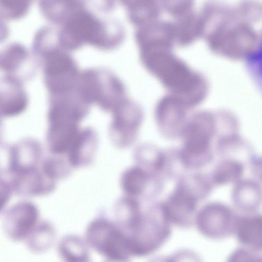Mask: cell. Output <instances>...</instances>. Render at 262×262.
Returning a JSON list of instances; mask_svg holds the SVG:
<instances>
[{
    "instance_id": "cell-1",
    "label": "cell",
    "mask_w": 262,
    "mask_h": 262,
    "mask_svg": "<svg viewBox=\"0 0 262 262\" xmlns=\"http://www.w3.org/2000/svg\"><path fill=\"white\" fill-rule=\"evenodd\" d=\"M144 68L169 94L193 109L205 99L208 84L205 77L183 60L163 53L144 54Z\"/></svg>"
},
{
    "instance_id": "cell-2",
    "label": "cell",
    "mask_w": 262,
    "mask_h": 262,
    "mask_svg": "<svg viewBox=\"0 0 262 262\" xmlns=\"http://www.w3.org/2000/svg\"><path fill=\"white\" fill-rule=\"evenodd\" d=\"M77 90L91 105L112 113L128 96L126 88L111 70L103 68L81 71Z\"/></svg>"
},
{
    "instance_id": "cell-3",
    "label": "cell",
    "mask_w": 262,
    "mask_h": 262,
    "mask_svg": "<svg viewBox=\"0 0 262 262\" xmlns=\"http://www.w3.org/2000/svg\"><path fill=\"white\" fill-rule=\"evenodd\" d=\"M84 238L90 248L112 261H124L133 255L129 237L117 223L103 217L93 219L86 226Z\"/></svg>"
},
{
    "instance_id": "cell-4",
    "label": "cell",
    "mask_w": 262,
    "mask_h": 262,
    "mask_svg": "<svg viewBox=\"0 0 262 262\" xmlns=\"http://www.w3.org/2000/svg\"><path fill=\"white\" fill-rule=\"evenodd\" d=\"M212 130L211 116L208 112H198L190 116L181 135L183 143L178 150L184 166L194 169L203 165L207 158Z\"/></svg>"
},
{
    "instance_id": "cell-5",
    "label": "cell",
    "mask_w": 262,
    "mask_h": 262,
    "mask_svg": "<svg viewBox=\"0 0 262 262\" xmlns=\"http://www.w3.org/2000/svg\"><path fill=\"white\" fill-rule=\"evenodd\" d=\"M171 223L163 204H158L142 212L129 237L133 255L143 256L156 250L170 233Z\"/></svg>"
},
{
    "instance_id": "cell-6",
    "label": "cell",
    "mask_w": 262,
    "mask_h": 262,
    "mask_svg": "<svg viewBox=\"0 0 262 262\" xmlns=\"http://www.w3.org/2000/svg\"><path fill=\"white\" fill-rule=\"evenodd\" d=\"M109 126L111 141L116 147L126 148L136 142L144 119L141 105L127 97L111 113Z\"/></svg>"
},
{
    "instance_id": "cell-7",
    "label": "cell",
    "mask_w": 262,
    "mask_h": 262,
    "mask_svg": "<svg viewBox=\"0 0 262 262\" xmlns=\"http://www.w3.org/2000/svg\"><path fill=\"white\" fill-rule=\"evenodd\" d=\"M42 70L44 83L50 94L76 89L81 71L71 57L62 55L47 56L43 60Z\"/></svg>"
},
{
    "instance_id": "cell-8",
    "label": "cell",
    "mask_w": 262,
    "mask_h": 262,
    "mask_svg": "<svg viewBox=\"0 0 262 262\" xmlns=\"http://www.w3.org/2000/svg\"><path fill=\"white\" fill-rule=\"evenodd\" d=\"M192 109L178 98L166 94L155 108V119L163 136L170 139L180 138Z\"/></svg>"
},
{
    "instance_id": "cell-9",
    "label": "cell",
    "mask_w": 262,
    "mask_h": 262,
    "mask_svg": "<svg viewBox=\"0 0 262 262\" xmlns=\"http://www.w3.org/2000/svg\"><path fill=\"white\" fill-rule=\"evenodd\" d=\"M39 222V211L33 203L24 200L18 202L5 210L2 228L10 241H25Z\"/></svg>"
},
{
    "instance_id": "cell-10",
    "label": "cell",
    "mask_w": 262,
    "mask_h": 262,
    "mask_svg": "<svg viewBox=\"0 0 262 262\" xmlns=\"http://www.w3.org/2000/svg\"><path fill=\"white\" fill-rule=\"evenodd\" d=\"M198 199L199 198L180 181L163 204L170 222L184 228L191 226L195 220Z\"/></svg>"
},
{
    "instance_id": "cell-11",
    "label": "cell",
    "mask_w": 262,
    "mask_h": 262,
    "mask_svg": "<svg viewBox=\"0 0 262 262\" xmlns=\"http://www.w3.org/2000/svg\"><path fill=\"white\" fill-rule=\"evenodd\" d=\"M4 176L13 193L20 197L46 195L53 192L57 186V182L47 177L40 166L14 174L4 172Z\"/></svg>"
},
{
    "instance_id": "cell-12",
    "label": "cell",
    "mask_w": 262,
    "mask_h": 262,
    "mask_svg": "<svg viewBox=\"0 0 262 262\" xmlns=\"http://www.w3.org/2000/svg\"><path fill=\"white\" fill-rule=\"evenodd\" d=\"M43 149L37 140L27 138L10 147L4 172L14 174L38 167L42 161Z\"/></svg>"
},
{
    "instance_id": "cell-13",
    "label": "cell",
    "mask_w": 262,
    "mask_h": 262,
    "mask_svg": "<svg viewBox=\"0 0 262 262\" xmlns=\"http://www.w3.org/2000/svg\"><path fill=\"white\" fill-rule=\"evenodd\" d=\"M97 133L91 127L80 128L64 156L73 169L91 164L96 153Z\"/></svg>"
},
{
    "instance_id": "cell-14",
    "label": "cell",
    "mask_w": 262,
    "mask_h": 262,
    "mask_svg": "<svg viewBox=\"0 0 262 262\" xmlns=\"http://www.w3.org/2000/svg\"><path fill=\"white\" fill-rule=\"evenodd\" d=\"M0 100L1 116L10 118L23 113L28 103V94L23 83L4 76L1 81Z\"/></svg>"
},
{
    "instance_id": "cell-15",
    "label": "cell",
    "mask_w": 262,
    "mask_h": 262,
    "mask_svg": "<svg viewBox=\"0 0 262 262\" xmlns=\"http://www.w3.org/2000/svg\"><path fill=\"white\" fill-rule=\"evenodd\" d=\"M134 157L138 165L151 174L164 172L171 163L169 150H163L149 143L139 146Z\"/></svg>"
},
{
    "instance_id": "cell-16",
    "label": "cell",
    "mask_w": 262,
    "mask_h": 262,
    "mask_svg": "<svg viewBox=\"0 0 262 262\" xmlns=\"http://www.w3.org/2000/svg\"><path fill=\"white\" fill-rule=\"evenodd\" d=\"M36 66L24 52H14L5 55L1 61V69L5 76L23 83L32 78Z\"/></svg>"
},
{
    "instance_id": "cell-17",
    "label": "cell",
    "mask_w": 262,
    "mask_h": 262,
    "mask_svg": "<svg viewBox=\"0 0 262 262\" xmlns=\"http://www.w3.org/2000/svg\"><path fill=\"white\" fill-rule=\"evenodd\" d=\"M90 249L84 237L73 234L62 236L57 246L59 257L62 260L68 262L89 261Z\"/></svg>"
},
{
    "instance_id": "cell-18",
    "label": "cell",
    "mask_w": 262,
    "mask_h": 262,
    "mask_svg": "<svg viewBox=\"0 0 262 262\" xmlns=\"http://www.w3.org/2000/svg\"><path fill=\"white\" fill-rule=\"evenodd\" d=\"M56 236V229L50 222L39 221L25 239L26 246L32 253L42 254L52 247Z\"/></svg>"
},
{
    "instance_id": "cell-19",
    "label": "cell",
    "mask_w": 262,
    "mask_h": 262,
    "mask_svg": "<svg viewBox=\"0 0 262 262\" xmlns=\"http://www.w3.org/2000/svg\"><path fill=\"white\" fill-rule=\"evenodd\" d=\"M151 176V174L139 165L130 167L121 174V187L127 196H139L147 190Z\"/></svg>"
},
{
    "instance_id": "cell-20",
    "label": "cell",
    "mask_w": 262,
    "mask_h": 262,
    "mask_svg": "<svg viewBox=\"0 0 262 262\" xmlns=\"http://www.w3.org/2000/svg\"><path fill=\"white\" fill-rule=\"evenodd\" d=\"M117 223L132 231L138 223L142 212L133 197L126 196L118 200L114 207Z\"/></svg>"
},
{
    "instance_id": "cell-21",
    "label": "cell",
    "mask_w": 262,
    "mask_h": 262,
    "mask_svg": "<svg viewBox=\"0 0 262 262\" xmlns=\"http://www.w3.org/2000/svg\"><path fill=\"white\" fill-rule=\"evenodd\" d=\"M40 168L47 177L55 182L68 177L73 169L64 156L56 155L43 160Z\"/></svg>"
},
{
    "instance_id": "cell-22",
    "label": "cell",
    "mask_w": 262,
    "mask_h": 262,
    "mask_svg": "<svg viewBox=\"0 0 262 262\" xmlns=\"http://www.w3.org/2000/svg\"><path fill=\"white\" fill-rule=\"evenodd\" d=\"M241 228V236L249 243L262 245V220H256L244 223Z\"/></svg>"
},
{
    "instance_id": "cell-23",
    "label": "cell",
    "mask_w": 262,
    "mask_h": 262,
    "mask_svg": "<svg viewBox=\"0 0 262 262\" xmlns=\"http://www.w3.org/2000/svg\"><path fill=\"white\" fill-rule=\"evenodd\" d=\"M0 184L1 210L2 211L5 208L13 192L9 181L2 176L1 177Z\"/></svg>"
}]
</instances>
